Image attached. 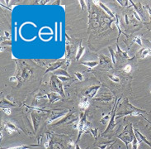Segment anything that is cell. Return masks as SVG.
I'll return each instance as SVG.
<instances>
[{
    "mask_svg": "<svg viewBox=\"0 0 151 149\" xmlns=\"http://www.w3.org/2000/svg\"><path fill=\"white\" fill-rule=\"evenodd\" d=\"M121 110L116 113V119H118L120 117H124V116H140L143 114H147L148 112L144 109H140L138 108L135 107L131 104L129 100L127 99H124L123 103L121 104Z\"/></svg>",
    "mask_w": 151,
    "mask_h": 149,
    "instance_id": "6da1fadb",
    "label": "cell"
},
{
    "mask_svg": "<svg viewBox=\"0 0 151 149\" xmlns=\"http://www.w3.org/2000/svg\"><path fill=\"white\" fill-rule=\"evenodd\" d=\"M32 75V70L30 68H27L24 64H20L17 66V75L12 77L10 80H15L18 83H22V81H24L27 78H28Z\"/></svg>",
    "mask_w": 151,
    "mask_h": 149,
    "instance_id": "7a4b0ae2",
    "label": "cell"
},
{
    "mask_svg": "<svg viewBox=\"0 0 151 149\" xmlns=\"http://www.w3.org/2000/svg\"><path fill=\"white\" fill-rule=\"evenodd\" d=\"M74 128H77L78 130V135L77 141H76V143H77L78 140L80 139L83 133L89 132V127H88V124L87 123L86 114L84 113H80L78 123H77L76 125H74Z\"/></svg>",
    "mask_w": 151,
    "mask_h": 149,
    "instance_id": "3957f363",
    "label": "cell"
},
{
    "mask_svg": "<svg viewBox=\"0 0 151 149\" xmlns=\"http://www.w3.org/2000/svg\"><path fill=\"white\" fill-rule=\"evenodd\" d=\"M127 128H128V126L121 134H119L117 137L122 141L123 142L126 144V146H127V148L128 149V145H129V143L132 142L133 138L135 137V132H134V128H132L131 124H130L129 129H127Z\"/></svg>",
    "mask_w": 151,
    "mask_h": 149,
    "instance_id": "277c9868",
    "label": "cell"
},
{
    "mask_svg": "<svg viewBox=\"0 0 151 149\" xmlns=\"http://www.w3.org/2000/svg\"><path fill=\"white\" fill-rule=\"evenodd\" d=\"M61 80H60L58 77L52 75L50 78V86L51 89L53 90L55 93H58L60 95H62V97H65V92L63 90V84H62Z\"/></svg>",
    "mask_w": 151,
    "mask_h": 149,
    "instance_id": "5b68a950",
    "label": "cell"
},
{
    "mask_svg": "<svg viewBox=\"0 0 151 149\" xmlns=\"http://www.w3.org/2000/svg\"><path fill=\"white\" fill-rule=\"evenodd\" d=\"M120 100H121V99H117V101L115 102L114 106H113V108H112V111H111V116L110 120H109V122H108V125H107V127H106V130L102 133V136L105 135L106 133H107L109 131L112 130V129L115 128V126H116V122H115V120H116V109H117V106H118V103Z\"/></svg>",
    "mask_w": 151,
    "mask_h": 149,
    "instance_id": "8992f818",
    "label": "cell"
},
{
    "mask_svg": "<svg viewBox=\"0 0 151 149\" xmlns=\"http://www.w3.org/2000/svg\"><path fill=\"white\" fill-rule=\"evenodd\" d=\"M100 87H101V85H92V86H89L82 92V95H83L84 98H87L88 99H93V97L96 95L98 90L100 89Z\"/></svg>",
    "mask_w": 151,
    "mask_h": 149,
    "instance_id": "52a82bcc",
    "label": "cell"
},
{
    "mask_svg": "<svg viewBox=\"0 0 151 149\" xmlns=\"http://www.w3.org/2000/svg\"><path fill=\"white\" fill-rule=\"evenodd\" d=\"M73 114H72V112H70V113H68L65 116H64V118L61 119L60 120V121H58L57 123H55V124H54V126H58V125H61L63 124H72L73 122L74 121H76L78 119V118H74L73 119Z\"/></svg>",
    "mask_w": 151,
    "mask_h": 149,
    "instance_id": "ba28073f",
    "label": "cell"
},
{
    "mask_svg": "<svg viewBox=\"0 0 151 149\" xmlns=\"http://www.w3.org/2000/svg\"><path fill=\"white\" fill-rule=\"evenodd\" d=\"M32 125L34 128V132H37L39 128V125L41 123V116L37 112H32Z\"/></svg>",
    "mask_w": 151,
    "mask_h": 149,
    "instance_id": "9c48e42d",
    "label": "cell"
},
{
    "mask_svg": "<svg viewBox=\"0 0 151 149\" xmlns=\"http://www.w3.org/2000/svg\"><path fill=\"white\" fill-rule=\"evenodd\" d=\"M65 63V61H58L56 62H54V63H50L49 64V66L47 67V69L45 70V74L48 73V72H50V71H55V70H58L60 69V67H61Z\"/></svg>",
    "mask_w": 151,
    "mask_h": 149,
    "instance_id": "30bf717a",
    "label": "cell"
},
{
    "mask_svg": "<svg viewBox=\"0 0 151 149\" xmlns=\"http://www.w3.org/2000/svg\"><path fill=\"white\" fill-rule=\"evenodd\" d=\"M4 128H5V130L8 132V133H9L10 135L12 134L13 132H20L19 131V128L16 127L15 125L12 123H10V122H4Z\"/></svg>",
    "mask_w": 151,
    "mask_h": 149,
    "instance_id": "8fae6325",
    "label": "cell"
},
{
    "mask_svg": "<svg viewBox=\"0 0 151 149\" xmlns=\"http://www.w3.org/2000/svg\"><path fill=\"white\" fill-rule=\"evenodd\" d=\"M68 113L66 112H59V111H53L51 115L49 116V119H47V124H51L53 121H55V119H57L60 117H63L64 115H66Z\"/></svg>",
    "mask_w": 151,
    "mask_h": 149,
    "instance_id": "7c38bea8",
    "label": "cell"
},
{
    "mask_svg": "<svg viewBox=\"0 0 151 149\" xmlns=\"http://www.w3.org/2000/svg\"><path fill=\"white\" fill-rule=\"evenodd\" d=\"M134 132L136 133V137H137V138H138V140H139V142H145V144H147L149 147H150L151 148V142H150V141L148 140L147 138H146V137L144 136L143 134L139 132V131H138L137 129H134Z\"/></svg>",
    "mask_w": 151,
    "mask_h": 149,
    "instance_id": "4fadbf2b",
    "label": "cell"
},
{
    "mask_svg": "<svg viewBox=\"0 0 151 149\" xmlns=\"http://www.w3.org/2000/svg\"><path fill=\"white\" fill-rule=\"evenodd\" d=\"M99 64L103 65V66H107L108 67L111 68V58L108 56H106L104 55H100L99 56Z\"/></svg>",
    "mask_w": 151,
    "mask_h": 149,
    "instance_id": "5bb4252c",
    "label": "cell"
},
{
    "mask_svg": "<svg viewBox=\"0 0 151 149\" xmlns=\"http://www.w3.org/2000/svg\"><path fill=\"white\" fill-rule=\"evenodd\" d=\"M46 96H47V98L49 99L50 103H53L54 102L58 101V100L61 99L62 98V96H60V94L55 93V92H51V93H49V94H47V95H46Z\"/></svg>",
    "mask_w": 151,
    "mask_h": 149,
    "instance_id": "9a60e30c",
    "label": "cell"
},
{
    "mask_svg": "<svg viewBox=\"0 0 151 149\" xmlns=\"http://www.w3.org/2000/svg\"><path fill=\"white\" fill-rule=\"evenodd\" d=\"M138 55H140V58H145L151 56V48H143L139 51Z\"/></svg>",
    "mask_w": 151,
    "mask_h": 149,
    "instance_id": "2e32d148",
    "label": "cell"
},
{
    "mask_svg": "<svg viewBox=\"0 0 151 149\" xmlns=\"http://www.w3.org/2000/svg\"><path fill=\"white\" fill-rule=\"evenodd\" d=\"M98 5H99V6H100V7H101V8H102V9H103V10H104V11H105V12H106V13L108 14V15H109V16L111 17H115L114 13L111 12V10L110 8H107L105 4H102V2H98Z\"/></svg>",
    "mask_w": 151,
    "mask_h": 149,
    "instance_id": "e0dca14e",
    "label": "cell"
},
{
    "mask_svg": "<svg viewBox=\"0 0 151 149\" xmlns=\"http://www.w3.org/2000/svg\"><path fill=\"white\" fill-rule=\"evenodd\" d=\"M84 51H85L84 46H83L81 43H80L79 46H78V48L77 53H76V61H79V59L82 57L83 54L84 53Z\"/></svg>",
    "mask_w": 151,
    "mask_h": 149,
    "instance_id": "ac0fdd59",
    "label": "cell"
},
{
    "mask_svg": "<svg viewBox=\"0 0 151 149\" xmlns=\"http://www.w3.org/2000/svg\"><path fill=\"white\" fill-rule=\"evenodd\" d=\"M54 74H56V75H60V76H66V77H69L71 78V76L70 74L66 71V70H63V69H58L57 70L54 71Z\"/></svg>",
    "mask_w": 151,
    "mask_h": 149,
    "instance_id": "d6986e66",
    "label": "cell"
},
{
    "mask_svg": "<svg viewBox=\"0 0 151 149\" xmlns=\"http://www.w3.org/2000/svg\"><path fill=\"white\" fill-rule=\"evenodd\" d=\"M82 65L88 66L89 68H93L95 66H97L99 64L98 61H83L81 62Z\"/></svg>",
    "mask_w": 151,
    "mask_h": 149,
    "instance_id": "ffe728a7",
    "label": "cell"
},
{
    "mask_svg": "<svg viewBox=\"0 0 151 149\" xmlns=\"http://www.w3.org/2000/svg\"><path fill=\"white\" fill-rule=\"evenodd\" d=\"M88 106H89V102H88V100L87 98H84L83 99H82L79 104H78V107L82 108V109H86Z\"/></svg>",
    "mask_w": 151,
    "mask_h": 149,
    "instance_id": "44dd1931",
    "label": "cell"
},
{
    "mask_svg": "<svg viewBox=\"0 0 151 149\" xmlns=\"http://www.w3.org/2000/svg\"><path fill=\"white\" fill-rule=\"evenodd\" d=\"M116 52L120 56H122V57L126 58V59H129V55L127 53V51H124L123 50H122L119 47L118 45H116Z\"/></svg>",
    "mask_w": 151,
    "mask_h": 149,
    "instance_id": "7402d4cb",
    "label": "cell"
},
{
    "mask_svg": "<svg viewBox=\"0 0 151 149\" xmlns=\"http://www.w3.org/2000/svg\"><path fill=\"white\" fill-rule=\"evenodd\" d=\"M39 145H21V146H17V147H13V148H10L6 149H29L32 147H38Z\"/></svg>",
    "mask_w": 151,
    "mask_h": 149,
    "instance_id": "603a6c76",
    "label": "cell"
},
{
    "mask_svg": "<svg viewBox=\"0 0 151 149\" xmlns=\"http://www.w3.org/2000/svg\"><path fill=\"white\" fill-rule=\"evenodd\" d=\"M132 149H137L138 148V146L139 144V142L138 140V138H137V137L135 136L134 137V138H133V141H132Z\"/></svg>",
    "mask_w": 151,
    "mask_h": 149,
    "instance_id": "cb8c5ba5",
    "label": "cell"
},
{
    "mask_svg": "<svg viewBox=\"0 0 151 149\" xmlns=\"http://www.w3.org/2000/svg\"><path fill=\"white\" fill-rule=\"evenodd\" d=\"M108 50H109V52L111 54V61L113 64L116 63V57H115V51L114 50L112 49L111 46H108Z\"/></svg>",
    "mask_w": 151,
    "mask_h": 149,
    "instance_id": "d4e9b609",
    "label": "cell"
},
{
    "mask_svg": "<svg viewBox=\"0 0 151 149\" xmlns=\"http://www.w3.org/2000/svg\"><path fill=\"white\" fill-rule=\"evenodd\" d=\"M89 132L93 136L95 139H97L98 135V128H89Z\"/></svg>",
    "mask_w": 151,
    "mask_h": 149,
    "instance_id": "484cf974",
    "label": "cell"
},
{
    "mask_svg": "<svg viewBox=\"0 0 151 149\" xmlns=\"http://www.w3.org/2000/svg\"><path fill=\"white\" fill-rule=\"evenodd\" d=\"M108 78L111 80L113 82L115 83H120V79L117 77V76H116V75H113V74H108Z\"/></svg>",
    "mask_w": 151,
    "mask_h": 149,
    "instance_id": "4316f807",
    "label": "cell"
},
{
    "mask_svg": "<svg viewBox=\"0 0 151 149\" xmlns=\"http://www.w3.org/2000/svg\"><path fill=\"white\" fill-rule=\"evenodd\" d=\"M133 41L135 42V43H137V44L140 46H142V41H141V39H140V37H135V38H134Z\"/></svg>",
    "mask_w": 151,
    "mask_h": 149,
    "instance_id": "83f0119b",
    "label": "cell"
},
{
    "mask_svg": "<svg viewBox=\"0 0 151 149\" xmlns=\"http://www.w3.org/2000/svg\"><path fill=\"white\" fill-rule=\"evenodd\" d=\"M66 57L69 58L70 55V44H68V42L66 43Z\"/></svg>",
    "mask_w": 151,
    "mask_h": 149,
    "instance_id": "f1b7e54d",
    "label": "cell"
},
{
    "mask_svg": "<svg viewBox=\"0 0 151 149\" xmlns=\"http://www.w3.org/2000/svg\"><path fill=\"white\" fill-rule=\"evenodd\" d=\"M123 70H124V72H126V73H130L131 70V65H127V66L123 68Z\"/></svg>",
    "mask_w": 151,
    "mask_h": 149,
    "instance_id": "f546056e",
    "label": "cell"
},
{
    "mask_svg": "<svg viewBox=\"0 0 151 149\" xmlns=\"http://www.w3.org/2000/svg\"><path fill=\"white\" fill-rule=\"evenodd\" d=\"M74 74H75V76H77V78L80 80V81H82V80H83V75L80 73V72H75L74 73Z\"/></svg>",
    "mask_w": 151,
    "mask_h": 149,
    "instance_id": "4dcf8cb0",
    "label": "cell"
},
{
    "mask_svg": "<svg viewBox=\"0 0 151 149\" xmlns=\"http://www.w3.org/2000/svg\"><path fill=\"white\" fill-rule=\"evenodd\" d=\"M129 2H130V1H121V0H117V3H119L122 6H124V7L128 6V3H129Z\"/></svg>",
    "mask_w": 151,
    "mask_h": 149,
    "instance_id": "1f68e13d",
    "label": "cell"
},
{
    "mask_svg": "<svg viewBox=\"0 0 151 149\" xmlns=\"http://www.w3.org/2000/svg\"><path fill=\"white\" fill-rule=\"evenodd\" d=\"M78 2H79V4H80V5H81L82 10H85V9H86L85 1H83V0H79Z\"/></svg>",
    "mask_w": 151,
    "mask_h": 149,
    "instance_id": "d6a6232c",
    "label": "cell"
},
{
    "mask_svg": "<svg viewBox=\"0 0 151 149\" xmlns=\"http://www.w3.org/2000/svg\"><path fill=\"white\" fill-rule=\"evenodd\" d=\"M108 144H109V142H106V143H104V144L97 145V147H98V148H100V149H106V147L108 146Z\"/></svg>",
    "mask_w": 151,
    "mask_h": 149,
    "instance_id": "836d02e7",
    "label": "cell"
},
{
    "mask_svg": "<svg viewBox=\"0 0 151 149\" xmlns=\"http://www.w3.org/2000/svg\"><path fill=\"white\" fill-rule=\"evenodd\" d=\"M58 78H59L60 80H61L62 82H65V81L69 80L70 79L69 77H66V76H58Z\"/></svg>",
    "mask_w": 151,
    "mask_h": 149,
    "instance_id": "e575fe53",
    "label": "cell"
},
{
    "mask_svg": "<svg viewBox=\"0 0 151 149\" xmlns=\"http://www.w3.org/2000/svg\"><path fill=\"white\" fill-rule=\"evenodd\" d=\"M2 110L5 112L7 114H11V110H10V108H6L2 107Z\"/></svg>",
    "mask_w": 151,
    "mask_h": 149,
    "instance_id": "d590c367",
    "label": "cell"
},
{
    "mask_svg": "<svg viewBox=\"0 0 151 149\" xmlns=\"http://www.w3.org/2000/svg\"><path fill=\"white\" fill-rule=\"evenodd\" d=\"M75 149H81V148L79 147V145L78 144V143H76V144H75Z\"/></svg>",
    "mask_w": 151,
    "mask_h": 149,
    "instance_id": "8d00e7d4",
    "label": "cell"
},
{
    "mask_svg": "<svg viewBox=\"0 0 151 149\" xmlns=\"http://www.w3.org/2000/svg\"><path fill=\"white\" fill-rule=\"evenodd\" d=\"M150 93H151V91H150Z\"/></svg>",
    "mask_w": 151,
    "mask_h": 149,
    "instance_id": "74e56055",
    "label": "cell"
}]
</instances>
